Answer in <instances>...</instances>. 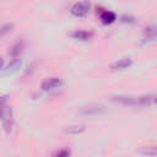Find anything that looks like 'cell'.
I'll list each match as a JSON object with an SVG mask.
<instances>
[{
  "label": "cell",
  "instance_id": "cell-9",
  "mask_svg": "<svg viewBox=\"0 0 157 157\" xmlns=\"http://www.w3.org/2000/svg\"><path fill=\"white\" fill-rule=\"evenodd\" d=\"M71 37L78 40H88L93 37V33L90 31H75L74 33H71Z\"/></svg>",
  "mask_w": 157,
  "mask_h": 157
},
{
  "label": "cell",
  "instance_id": "cell-12",
  "mask_svg": "<svg viewBox=\"0 0 157 157\" xmlns=\"http://www.w3.org/2000/svg\"><path fill=\"white\" fill-rule=\"evenodd\" d=\"M85 131V126L83 125H75V126H69L66 130H65V132L66 134H71V135H78V134H81V132H83Z\"/></svg>",
  "mask_w": 157,
  "mask_h": 157
},
{
  "label": "cell",
  "instance_id": "cell-14",
  "mask_svg": "<svg viewBox=\"0 0 157 157\" xmlns=\"http://www.w3.org/2000/svg\"><path fill=\"white\" fill-rule=\"evenodd\" d=\"M5 107H6V96H0V119H1Z\"/></svg>",
  "mask_w": 157,
  "mask_h": 157
},
{
  "label": "cell",
  "instance_id": "cell-16",
  "mask_svg": "<svg viewBox=\"0 0 157 157\" xmlns=\"http://www.w3.org/2000/svg\"><path fill=\"white\" fill-rule=\"evenodd\" d=\"M121 21H123V22H134V18L130 17V16H128V17H126V16H123V17H121Z\"/></svg>",
  "mask_w": 157,
  "mask_h": 157
},
{
  "label": "cell",
  "instance_id": "cell-18",
  "mask_svg": "<svg viewBox=\"0 0 157 157\" xmlns=\"http://www.w3.org/2000/svg\"><path fill=\"white\" fill-rule=\"evenodd\" d=\"M156 104H157V101H156Z\"/></svg>",
  "mask_w": 157,
  "mask_h": 157
},
{
  "label": "cell",
  "instance_id": "cell-5",
  "mask_svg": "<svg viewBox=\"0 0 157 157\" xmlns=\"http://www.w3.org/2000/svg\"><path fill=\"white\" fill-rule=\"evenodd\" d=\"M142 39L144 42H155L157 40V26L156 25H150L144 29L142 33Z\"/></svg>",
  "mask_w": 157,
  "mask_h": 157
},
{
  "label": "cell",
  "instance_id": "cell-7",
  "mask_svg": "<svg viewBox=\"0 0 157 157\" xmlns=\"http://www.w3.org/2000/svg\"><path fill=\"white\" fill-rule=\"evenodd\" d=\"M99 18H101V22L104 23V25H110L113 23L115 20H117V16L114 12L112 11H108V10H103L101 11L99 13Z\"/></svg>",
  "mask_w": 157,
  "mask_h": 157
},
{
  "label": "cell",
  "instance_id": "cell-4",
  "mask_svg": "<svg viewBox=\"0 0 157 157\" xmlns=\"http://www.w3.org/2000/svg\"><path fill=\"white\" fill-rule=\"evenodd\" d=\"M61 85H63V81L59 77H50V78H47L45 81L42 82L40 88L43 91H53V90L59 88Z\"/></svg>",
  "mask_w": 157,
  "mask_h": 157
},
{
  "label": "cell",
  "instance_id": "cell-1",
  "mask_svg": "<svg viewBox=\"0 0 157 157\" xmlns=\"http://www.w3.org/2000/svg\"><path fill=\"white\" fill-rule=\"evenodd\" d=\"M112 101L113 102H117L119 104H123V105H131V107H136V105H151V104H156L157 96H155V94H144V96L118 94V96H113L112 97Z\"/></svg>",
  "mask_w": 157,
  "mask_h": 157
},
{
  "label": "cell",
  "instance_id": "cell-8",
  "mask_svg": "<svg viewBox=\"0 0 157 157\" xmlns=\"http://www.w3.org/2000/svg\"><path fill=\"white\" fill-rule=\"evenodd\" d=\"M104 112H105V109H104V107H102V105L86 107V108H83V109L81 110V113H82L83 115H97V114H102V113H104Z\"/></svg>",
  "mask_w": 157,
  "mask_h": 157
},
{
  "label": "cell",
  "instance_id": "cell-2",
  "mask_svg": "<svg viewBox=\"0 0 157 157\" xmlns=\"http://www.w3.org/2000/svg\"><path fill=\"white\" fill-rule=\"evenodd\" d=\"M90 2L88 1H78V2H75L71 9H70V12L72 16L75 17H78V18H83L88 15L90 12Z\"/></svg>",
  "mask_w": 157,
  "mask_h": 157
},
{
  "label": "cell",
  "instance_id": "cell-13",
  "mask_svg": "<svg viewBox=\"0 0 157 157\" xmlns=\"http://www.w3.org/2000/svg\"><path fill=\"white\" fill-rule=\"evenodd\" d=\"M11 29H12V25H11V23H6V25H4V26L0 28V36H5L6 33L11 32Z\"/></svg>",
  "mask_w": 157,
  "mask_h": 157
},
{
  "label": "cell",
  "instance_id": "cell-15",
  "mask_svg": "<svg viewBox=\"0 0 157 157\" xmlns=\"http://www.w3.org/2000/svg\"><path fill=\"white\" fill-rule=\"evenodd\" d=\"M54 156H59V157H67L70 156V151L69 150H60L58 152L54 153Z\"/></svg>",
  "mask_w": 157,
  "mask_h": 157
},
{
  "label": "cell",
  "instance_id": "cell-17",
  "mask_svg": "<svg viewBox=\"0 0 157 157\" xmlns=\"http://www.w3.org/2000/svg\"><path fill=\"white\" fill-rule=\"evenodd\" d=\"M2 65H4V60H2L1 58H0V69L2 67Z\"/></svg>",
  "mask_w": 157,
  "mask_h": 157
},
{
  "label": "cell",
  "instance_id": "cell-3",
  "mask_svg": "<svg viewBox=\"0 0 157 157\" xmlns=\"http://www.w3.org/2000/svg\"><path fill=\"white\" fill-rule=\"evenodd\" d=\"M1 121H2V128L5 129V131L10 132L13 125V115H12V110L10 107H5L2 115H1Z\"/></svg>",
  "mask_w": 157,
  "mask_h": 157
},
{
  "label": "cell",
  "instance_id": "cell-11",
  "mask_svg": "<svg viewBox=\"0 0 157 157\" xmlns=\"http://www.w3.org/2000/svg\"><path fill=\"white\" fill-rule=\"evenodd\" d=\"M137 152L140 155H145V156H157V146L156 145L142 146L141 148L137 150Z\"/></svg>",
  "mask_w": 157,
  "mask_h": 157
},
{
  "label": "cell",
  "instance_id": "cell-6",
  "mask_svg": "<svg viewBox=\"0 0 157 157\" xmlns=\"http://www.w3.org/2000/svg\"><path fill=\"white\" fill-rule=\"evenodd\" d=\"M131 64H132L131 58H121V59H119L118 61H115L110 67H112V70H114V71H117V70H124V69H128Z\"/></svg>",
  "mask_w": 157,
  "mask_h": 157
},
{
  "label": "cell",
  "instance_id": "cell-10",
  "mask_svg": "<svg viewBox=\"0 0 157 157\" xmlns=\"http://www.w3.org/2000/svg\"><path fill=\"white\" fill-rule=\"evenodd\" d=\"M23 47H25V43L21 40V42H17L12 45L11 50H10V55L12 59H16V58H20V54L22 53L23 50Z\"/></svg>",
  "mask_w": 157,
  "mask_h": 157
}]
</instances>
